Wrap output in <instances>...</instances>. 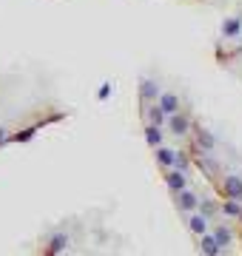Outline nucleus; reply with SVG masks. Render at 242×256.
Returning <instances> with one entry per match:
<instances>
[{"label": "nucleus", "mask_w": 242, "mask_h": 256, "mask_svg": "<svg viewBox=\"0 0 242 256\" xmlns=\"http://www.w3.org/2000/svg\"><path fill=\"white\" fill-rule=\"evenodd\" d=\"M236 256H240V254H236Z\"/></svg>", "instance_id": "nucleus-5"}, {"label": "nucleus", "mask_w": 242, "mask_h": 256, "mask_svg": "<svg viewBox=\"0 0 242 256\" xmlns=\"http://www.w3.org/2000/svg\"><path fill=\"white\" fill-rule=\"evenodd\" d=\"M140 120L200 256H236L234 214L242 200V165L228 160L188 100L162 80L140 82Z\"/></svg>", "instance_id": "nucleus-1"}, {"label": "nucleus", "mask_w": 242, "mask_h": 256, "mask_svg": "<svg viewBox=\"0 0 242 256\" xmlns=\"http://www.w3.org/2000/svg\"><path fill=\"white\" fill-rule=\"evenodd\" d=\"M234 236H236V250L242 256V200L236 205V214H234Z\"/></svg>", "instance_id": "nucleus-3"}, {"label": "nucleus", "mask_w": 242, "mask_h": 256, "mask_svg": "<svg viewBox=\"0 0 242 256\" xmlns=\"http://www.w3.org/2000/svg\"><path fill=\"white\" fill-rule=\"evenodd\" d=\"M200 3H225V0H200Z\"/></svg>", "instance_id": "nucleus-4"}, {"label": "nucleus", "mask_w": 242, "mask_h": 256, "mask_svg": "<svg viewBox=\"0 0 242 256\" xmlns=\"http://www.w3.org/2000/svg\"><path fill=\"white\" fill-rule=\"evenodd\" d=\"M68 111L46 82L0 66V148L32 140L38 131L66 120Z\"/></svg>", "instance_id": "nucleus-2"}]
</instances>
